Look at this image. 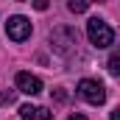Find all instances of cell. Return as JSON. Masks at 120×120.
<instances>
[{
	"mask_svg": "<svg viewBox=\"0 0 120 120\" xmlns=\"http://www.w3.org/2000/svg\"><path fill=\"white\" fill-rule=\"evenodd\" d=\"M67 120H87V117H84V115H70Z\"/></svg>",
	"mask_w": 120,
	"mask_h": 120,
	"instance_id": "cell-11",
	"label": "cell"
},
{
	"mask_svg": "<svg viewBox=\"0 0 120 120\" xmlns=\"http://www.w3.org/2000/svg\"><path fill=\"white\" fill-rule=\"evenodd\" d=\"M56 101L64 103V101H67V92H64V90H56Z\"/></svg>",
	"mask_w": 120,
	"mask_h": 120,
	"instance_id": "cell-9",
	"label": "cell"
},
{
	"mask_svg": "<svg viewBox=\"0 0 120 120\" xmlns=\"http://www.w3.org/2000/svg\"><path fill=\"white\" fill-rule=\"evenodd\" d=\"M31 20L28 17H22V14H14V17H8V22H6V34H8V39L11 42H25L31 36Z\"/></svg>",
	"mask_w": 120,
	"mask_h": 120,
	"instance_id": "cell-3",
	"label": "cell"
},
{
	"mask_svg": "<svg viewBox=\"0 0 120 120\" xmlns=\"http://www.w3.org/2000/svg\"><path fill=\"white\" fill-rule=\"evenodd\" d=\"M20 117L22 120H50L53 115L45 106H31V103H25V106H20Z\"/></svg>",
	"mask_w": 120,
	"mask_h": 120,
	"instance_id": "cell-5",
	"label": "cell"
},
{
	"mask_svg": "<svg viewBox=\"0 0 120 120\" xmlns=\"http://www.w3.org/2000/svg\"><path fill=\"white\" fill-rule=\"evenodd\" d=\"M87 6H90V0H70V3H67V8H70L73 14H84Z\"/></svg>",
	"mask_w": 120,
	"mask_h": 120,
	"instance_id": "cell-6",
	"label": "cell"
},
{
	"mask_svg": "<svg viewBox=\"0 0 120 120\" xmlns=\"http://www.w3.org/2000/svg\"><path fill=\"white\" fill-rule=\"evenodd\" d=\"M14 84H17V90L25 92V95H39V92H42V81H39L36 75H31V73H17Z\"/></svg>",
	"mask_w": 120,
	"mask_h": 120,
	"instance_id": "cell-4",
	"label": "cell"
},
{
	"mask_svg": "<svg viewBox=\"0 0 120 120\" xmlns=\"http://www.w3.org/2000/svg\"><path fill=\"white\" fill-rule=\"evenodd\" d=\"M0 103H14V92H0Z\"/></svg>",
	"mask_w": 120,
	"mask_h": 120,
	"instance_id": "cell-8",
	"label": "cell"
},
{
	"mask_svg": "<svg viewBox=\"0 0 120 120\" xmlns=\"http://www.w3.org/2000/svg\"><path fill=\"white\" fill-rule=\"evenodd\" d=\"M34 6H36L39 11H45V8H48V0H34Z\"/></svg>",
	"mask_w": 120,
	"mask_h": 120,
	"instance_id": "cell-10",
	"label": "cell"
},
{
	"mask_svg": "<svg viewBox=\"0 0 120 120\" xmlns=\"http://www.w3.org/2000/svg\"><path fill=\"white\" fill-rule=\"evenodd\" d=\"M112 120H120V109H115V112H112Z\"/></svg>",
	"mask_w": 120,
	"mask_h": 120,
	"instance_id": "cell-12",
	"label": "cell"
},
{
	"mask_svg": "<svg viewBox=\"0 0 120 120\" xmlns=\"http://www.w3.org/2000/svg\"><path fill=\"white\" fill-rule=\"evenodd\" d=\"M106 67H109V73H112V75H120V53H112Z\"/></svg>",
	"mask_w": 120,
	"mask_h": 120,
	"instance_id": "cell-7",
	"label": "cell"
},
{
	"mask_svg": "<svg viewBox=\"0 0 120 120\" xmlns=\"http://www.w3.org/2000/svg\"><path fill=\"white\" fill-rule=\"evenodd\" d=\"M87 36L95 48H112L115 45V31L109 28V22H103L101 17H92L87 22Z\"/></svg>",
	"mask_w": 120,
	"mask_h": 120,
	"instance_id": "cell-1",
	"label": "cell"
},
{
	"mask_svg": "<svg viewBox=\"0 0 120 120\" xmlns=\"http://www.w3.org/2000/svg\"><path fill=\"white\" fill-rule=\"evenodd\" d=\"M78 98H84L92 106H101L106 101V87L101 81H95V78H81L78 81Z\"/></svg>",
	"mask_w": 120,
	"mask_h": 120,
	"instance_id": "cell-2",
	"label": "cell"
}]
</instances>
